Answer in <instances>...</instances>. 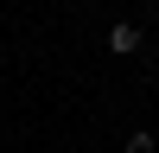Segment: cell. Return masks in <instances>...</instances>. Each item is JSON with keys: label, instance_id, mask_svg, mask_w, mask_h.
Returning <instances> with one entry per match:
<instances>
[{"label": "cell", "instance_id": "cell-1", "mask_svg": "<svg viewBox=\"0 0 159 153\" xmlns=\"http://www.w3.org/2000/svg\"><path fill=\"white\" fill-rule=\"evenodd\" d=\"M140 45H147V32H140L134 19H115V26H108V51H115V58H134Z\"/></svg>", "mask_w": 159, "mask_h": 153}, {"label": "cell", "instance_id": "cell-2", "mask_svg": "<svg viewBox=\"0 0 159 153\" xmlns=\"http://www.w3.org/2000/svg\"><path fill=\"white\" fill-rule=\"evenodd\" d=\"M121 153H159V140L147 134V128H134V134H127V140H121Z\"/></svg>", "mask_w": 159, "mask_h": 153}]
</instances>
